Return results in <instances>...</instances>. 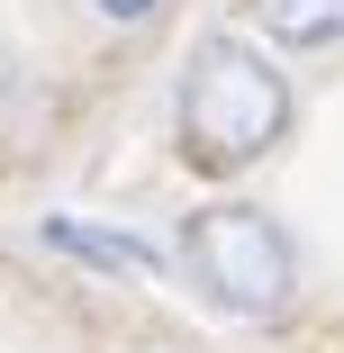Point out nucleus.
Instances as JSON below:
<instances>
[{
  "instance_id": "obj_1",
  "label": "nucleus",
  "mask_w": 344,
  "mask_h": 353,
  "mask_svg": "<svg viewBox=\"0 0 344 353\" xmlns=\"http://www.w3.org/2000/svg\"><path fill=\"white\" fill-rule=\"evenodd\" d=\"M290 127V73L263 54V37H227L209 28L181 63V100H172V154L199 181H227L245 163H263Z\"/></svg>"
},
{
  "instance_id": "obj_2",
  "label": "nucleus",
  "mask_w": 344,
  "mask_h": 353,
  "mask_svg": "<svg viewBox=\"0 0 344 353\" xmlns=\"http://www.w3.org/2000/svg\"><path fill=\"white\" fill-rule=\"evenodd\" d=\"M181 254H190L199 290H209L227 317H281L290 290H299V254H290V236L272 227L263 208H236V199L199 208V218L181 227Z\"/></svg>"
},
{
  "instance_id": "obj_3",
  "label": "nucleus",
  "mask_w": 344,
  "mask_h": 353,
  "mask_svg": "<svg viewBox=\"0 0 344 353\" xmlns=\"http://www.w3.org/2000/svg\"><path fill=\"white\" fill-rule=\"evenodd\" d=\"M245 19L263 28V46H281V54L344 46V0H245Z\"/></svg>"
},
{
  "instance_id": "obj_4",
  "label": "nucleus",
  "mask_w": 344,
  "mask_h": 353,
  "mask_svg": "<svg viewBox=\"0 0 344 353\" xmlns=\"http://www.w3.org/2000/svg\"><path fill=\"white\" fill-rule=\"evenodd\" d=\"M45 245L82 254V263H100V272H136V281H154V272H163V254H154V245L109 236V227H82V218H45Z\"/></svg>"
},
{
  "instance_id": "obj_5",
  "label": "nucleus",
  "mask_w": 344,
  "mask_h": 353,
  "mask_svg": "<svg viewBox=\"0 0 344 353\" xmlns=\"http://www.w3.org/2000/svg\"><path fill=\"white\" fill-rule=\"evenodd\" d=\"M91 19H100V28H154L163 0H91Z\"/></svg>"
}]
</instances>
